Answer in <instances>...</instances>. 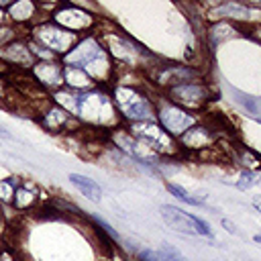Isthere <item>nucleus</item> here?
I'll return each instance as SVG.
<instances>
[{
    "instance_id": "obj_34",
    "label": "nucleus",
    "mask_w": 261,
    "mask_h": 261,
    "mask_svg": "<svg viewBox=\"0 0 261 261\" xmlns=\"http://www.w3.org/2000/svg\"><path fill=\"white\" fill-rule=\"evenodd\" d=\"M253 241H255V243H261V234H255V237H253Z\"/></svg>"
},
{
    "instance_id": "obj_14",
    "label": "nucleus",
    "mask_w": 261,
    "mask_h": 261,
    "mask_svg": "<svg viewBox=\"0 0 261 261\" xmlns=\"http://www.w3.org/2000/svg\"><path fill=\"white\" fill-rule=\"evenodd\" d=\"M179 151H194V153H202L208 151L216 145V128L204 120H198L194 126H190L181 137L175 139Z\"/></svg>"
},
{
    "instance_id": "obj_2",
    "label": "nucleus",
    "mask_w": 261,
    "mask_h": 261,
    "mask_svg": "<svg viewBox=\"0 0 261 261\" xmlns=\"http://www.w3.org/2000/svg\"><path fill=\"white\" fill-rule=\"evenodd\" d=\"M108 57L114 61L116 67L120 69H151L155 63H159L157 55H153L149 49H145L139 41L133 37L120 33V31H102L98 33Z\"/></svg>"
},
{
    "instance_id": "obj_19",
    "label": "nucleus",
    "mask_w": 261,
    "mask_h": 261,
    "mask_svg": "<svg viewBox=\"0 0 261 261\" xmlns=\"http://www.w3.org/2000/svg\"><path fill=\"white\" fill-rule=\"evenodd\" d=\"M63 88L73 90V92H88V90L96 88V84H94V80L86 73V69L63 65Z\"/></svg>"
},
{
    "instance_id": "obj_21",
    "label": "nucleus",
    "mask_w": 261,
    "mask_h": 261,
    "mask_svg": "<svg viewBox=\"0 0 261 261\" xmlns=\"http://www.w3.org/2000/svg\"><path fill=\"white\" fill-rule=\"evenodd\" d=\"M237 24L234 22H228V20H216L212 22L208 29H206V39H208V45L210 47H216L220 41H226V39H232L237 37Z\"/></svg>"
},
{
    "instance_id": "obj_5",
    "label": "nucleus",
    "mask_w": 261,
    "mask_h": 261,
    "mask_svg": "<svg viewBox=\"0 0 261 261\" xmlns=\"http://www.w3.org/2000/svg\"><path fill=\"white\" fill-rule=\"evenodd\" d=\"M27 37L33 41V43H37V45H41L43 49H47V51H51L55 57H63L75 43H77V35H73V33H69V31H65V29H61L59 24H55L51 18H43V20H39V22H35L29 31H27Z\"/></svg>"
},
{
    "instance_id": "obj_4",
    "label": "nucleus",
    "mask_w": 261,
    "mask_h": 261,
    "mask_svg": "<svg viewBox=\"0 0 261 261\" xmlns=\"http://www.w3.org/2000/svg\"><path fill=\"white\" fill-rule=\"evenodd\" d=\"M49 18L55 24H59L61 29H65V31L77 35V37L98 33V27H100V18L88 6H84V4H71V2L57 4Z\"/></svg>"
},
{
    "instance_id": "obj_23",
    "label": "nucleus",
    "mask_w": 261,
    "mask_h": 261,
    "mask_svg": "<svg viewBox=\"0 0 261 261\" xmlns=\"http://www.w3.org/2000/svg\"><path fill=\"white\" fill-rule=\"evenodd\" d=\"M18 181H20L18 175L0 177V204L2 206H10L12 204V198H14V192H16Z\"/></svg>"
},
{
    "instance_id": "obj_29",
    "label": "nucleus",
    "mask_w": 261,
    "mask_h": 261,
    "mask_svg": "<svg viewBox=\"0 0 261 261\" xmlns=\"http://www.w3.org/2000/svg\"><path fill=\"white\" fill-rule=\"evenodd\" d=\"M220 224H222V226H224V230H228L230 234H239V230H237V226H234V224H232L230 220H226V218H222V220H220Z\"/></svg>"
},
{
    "instance_id": "obj_32",
    "label": "nucleus",
    "mask_w": 261,
    "mask_h": 261,
    "mask_svg": "<svg viewBox=\"0 0 261 261\" xmlns=\"http://www.w3.org/2000/svg\"><path fill=\"white\" fill-rule=\"evenodd\" d=\"M4 226V206L0 204V228Z\"/></svg>"
},
{
    "instance_id": "obj_28",
    "label": "nucleus",
    "mask_w": 261,
    "mask_h": 261,
    "mask_svg": "<svg viewBox=\"0 0 261 261\" xmlns=\"http://www.w3.org/2000/svg\"><path fill=\"white\" fill-rule=\"evenodd\" d=\"M8 90H10V86L6 84V75H0V102L8 98Z\"/></svg>"
},
{
    "instance_id": "obj_26",
    "label": "nucleus",
    "mask_w": 261,
    "mask_h": 261,
    "mask_svg": "<svg viewBox=\"0 0 261 261\" xmlns=\"http://www.w3.org/2000/svg\"><path fill=\"white\" fill-rule=\"evenodd\" d=\"M157 253L161 255V261H188L173 245H169V243H161L159 245V249H157Z\"/></svg>"
},
{
    "instance_id": "obj_24",
    "label": "nucleus",
    "mask_w": 261,
    "mask_h": 261,
    "mask_svg": "<svg viewBox=\"0 0 261 261\" xmlns=\"http://www.w3.org/2000/svg\"><path fill=\"white\" fill-rule=\"evenodd\" d=\"M259 184H261V173H257L255 169H243L239 173V179L234 181V186L241 192H247V190H251V188H255Z\"/></svg>"
},
{
    "instance_id": "obj_22",
    "label": "nucleus",
    "mask_w": 261,
    "mask_h": 261,
    "mask_svg": "<svg viewBox=\"0 0 261 261\" xmlns=\"http://www.w3.org/2000/svg\"><path fill=\"white\" fill-rule=\"evenodd\" d=\"M165 190L173 196V198H177L179 202H184V204H188V206H204V202L200 200V198H196V196H192L184 186H179V184H173V181H165Z\"/></svg>"
},
{
    "instance_id": "obj_18",
    "label": "nucleus",
    "mask_w": 261,
    "mask_h": 261,
    "mask_svg": "<svg viewBox=\"0 0 261 261\" xmlns=\"http://www.w3.org/2000/svg\"><path fill=\"white\" fill-rule=\"evenodd\" d=\"M251 14V6L249 4H239V2H222V4H214L208 10V18L212 22L216 20H228V22H237V20H247Z\"/></svg>"
},
{
    "instance_id": "obj_9",
    "label": "nucleus",
    "mask_w": 261,
    "mask_h": 261,
    "mask_svg": "<svg viewBox=\"0 0 261 261\" xmlns=\"http://www.w3.org/2000/svg\"><path fill=\"white\" fill-rule=\"evenodd\" d=\"M147 77L151 80L153 86L161 88V92L179 86V84H188V82H198L204 80V73L198 65H186V63H155L149 71Z\"/></svg>"
},
{
    "instance_id": "obj_8",
    "label": "nucleus",
    "mask_w": 261,
    "mask_h": 261,
    "mask_svg": "<svg viewBox=\"0 0 261 261\" xmlns=\"http://www.w3.org/2000/svg\"><path fill=\"white\" fill-rule=\"evenodd\" d=\"M167 100H171L173 104L190 110V112H202L214 98V90L206 80H198V82H188V84H179L173 86L165 92H161Z\"/></svg>"
},
{
    "instance_id": "obj_12",
    "label": "nucleus",
    "mask_w": 261,
    "mask_h": 261,
    "mask_svg": "<svg viewBox=\"0 0 261 261\" xmlns=\"http://www.w3.org/2000/svg\"><path fill=\"white\" fill-rule=\"evenodd\" d=\"M0 61L8 67V71L12 73H22V71H31L33 65L37 63L33 53H31V45H29V37L22 35L16 41H12L10 45H6L4 49H0Z\"/></svg>"
},
{
    "instance_id": "obj_15",
    "label": "nucleus",
    "mask_w": 261,
    "mask_h": 261,
    "mask_svg": "<svg viewBox=\"0 0 261 261\" xmlns=\"http://www.w3.org/2000/svg\"><path fill=\"white\" fill-rule=\"evenodd\" d=\"M4 14L6 22L18 27L20 31H29L35 22L45 18L41 12V4L33 0H10L4 8Z\"/></svg>"
},
{
    "instance_id": "obj_13",
    "label": "nucleus",
    "mask_w": 261,
    "mask_h": 261,
    "mask_svg": "<svg viewBox=\"0 0 261 261\" xmlns=\"http://www.w3.org/2000/svg\"><path fill=\"white\" fill-rule=\"evenodd\" d=\"M47 133L59 135V133H71V130H80L82 124L75 116H71L67 110H63L61 106H57L55 102H49L35 118Z\"/></svg>"
},
{
    "instance_id": "obj_25",
    "label": "nucleus",
    "mask_w": 261,
    "mask_h": 261,
    "mask_svg": "<svg viewBox=\"0 0 261 261\" xmlns=\"http://www.w3.org/2000/svg\"><path fill=\"white\" fill-rule=\"evenodd\" d=\"M27 35V31H20L18 27L10 24V22H4L0 24V49H4L6 45H10L12 41H16L18 37Z\"/></svg>"
},
{
    "instance_id": "obj_6",
    "label": "nucleus",
    "mask_w": 261,
    "mask_h": 261,
    "mask_svg": "<svg viewBox=\"0 0 261 261\" xmlns=\"http://www.w3.org/2000/svg\"><path fill=\"white\" fill-rule=\"evenodd\" d=\"M155 120L165 133H169L173 139H177L190 126H194L200 118H198V114L173 104L163 94H157L155 96Z\"/></svg>"
},
{
    "instance_id": "obj_11",
    "label": "nucleus",
    "mask_w": 261,
    "mask_h": 261,
    "mask_svg": "<svg viewBox=\"0 0 261 261\" xmlns=\"http://www.w3.org/2000/svg\"><path fill=\"white\" fill-rule=\"evenodd\" d=\"M106 49L98 37V33H92V35H84L77 39V43L59 59L63 65L67 67H80V69H86L94 59H98L100 55H104Z\"/></svg>"
},
{
    "instance_id": "obj_7",
    "label": "nucleus",
    "mask_w": 261,
    "mask_h": 261,
    "mask_svg": "<svg viewBox=\"0 0 261 261\" xmlns=\"http://www.w3.org/2000/svg\"><path fill=\"white\" fill-rule=\"evenodd\" d=\"M126 130L137 139L141 141L145 147H149L155 155L159 157H173L179 153V147H177V141L165 133L157 120H147V122H135V124H126Z\"/></svg>"
},
{
    "instance_id": "obj_30",
    "label": "nucleus",
    "mask_w": 261,
    "mask_h": 261,
    "mask_svg": "<svg viewBox=\"0 0 261 261\" xmlns=\"http://www.w3.org/2000/svg\"><path fill=\"white\" fill-rule=\"evenodd\" d=\"M0 139H4V141H14V135H12L6 126H2V124H0Z\"/></svg>"
},
{
    "instance_id": "obj_1",
    "label": "nucleus",
    "mask_w": 261,
    "mask_h": 261,
    "mask_svg": "<svg viewBox=\"0 0 261 261\" xmlns=\"http://www.w3.org/2000/svg\"><path fill=\"white\" fill-rule=\"evenodd\" d=\"M82 126H90L94 130H106L120 126V116L114 108L110 88L96 86L88 92H75V104L71 112Z\"/></svg>"
},
{
    "instance_id": "obj_17",
    "label": "nucleus",
    "mask_w": 261,
    "mask_h": 261,
    "mask_svg": "<svg viewBox=\"0 0 261 261\" xmlns=\"http://www.w3.org/2000/svg\"><path fill=\"white\" fill-rule=\"evenodd\" d=\"M41 200H43L41 188H39L33 179H22V177H20L10 208H12L14 212H31V210H35V208L41 204Z\"/></svg>"
},
{
    "instance_id": "obj_35",
    "label": "nucleus",
    "mask_w": 261,
    "mask_h": 261,
    "mask_svg": "<svg viewBox=\"0 0 261 261\" xmlns=\"http://www.w3.org/2000/svg\"><path fill=\"white\" fill-rule=\"evenodd\" d=\"M2 247H4V245H2V241H0V251H2Z\"/></svg>"
},
{
    "instance_id": "obj_10",
    "label": "nucleus",
    "mask_w": 261,
    "mask_h": 261,
    "mask_svg": "<svg viewBox=\"0 0 261 261\" xmlns=\"http://www.w3.org/2000/svg\"><path fill=\"white\" fill-rule=\"evenodd\" d=\"M159 212H161L163 222L169 228H173L175 232H181V234H188V237H206V239L212 237L210 224L206 220H202L200 216L186 212L184 208H177L173 204H163L159 208Z\"/></svg>"
},
{
    "instance_id": "obj_33",
    "label": "nucleus",
    "mask_w": 261,
    "mask_h": 261,
    "mask_svg": "<svg viewBox=\"0 0 261 261\" xmlns=\"http://www.w3.org/2000/svg\"><path fill=\"white\" fill-rule=\"evenodd\" d=\"M6 22V14H4V8L0 6V24H4Z\"/></svg>"
},
{
    "instance_id": "obj_27",
    "label": "nucleus",
    "mask_w": 261,
    "mask_h": 261,
    "mask_svg": "<svg viewBox=\"0 0 261 261\" xmlns=\"http://www.w3.org/2000/svg\"><path fill=\"white\" fill-rule=\"evenodd\" d=\"M0 261H20V259H18V255H16L10 247H2V251H0Z\"/></svg>"
},
{
    "instance_id": "obj_20",
    "label": "nucleus",
    "mask_w": 261,
    "mask_h": 261,
    "mask_svg": "<svg viewBox=\"0 0 261 261\" xmlns=\"http://www.w3.org/2000/svg\"><path fill=\"white\" fill-rule=\"evenodd\" d=\"M69 184L82 194L86 196L90 202H100L102 200V188L96 179H92L90 175H84V173H69L67 175Z\"/></svg>"
},
{
    "instance_id": "obj_31",
    "label": "nucleus",
    "mask_w": 261,
    "mask_h": 261,
    "mask_svg": "<svg viewBox=\"0 0 261 261\" xmlns=\"http://www.w3.org/2000/svg\"><path fill=\"white\" fill-rule=\"evenodd\" d=\"M253 206L261 212V196H255V198H253Z\"/></svg>"
},
{
    "instance_id": "obj_3",
    "label": "nucleus",
    "mask_w": 261,
    "mask_h": 261,
    "mask_svg": "<svg viewBox=\"0 0 261 261\" xmlns=\"http://www.w3.org/2000/svg\"><path fill=\"white\" fill-rule=\"evenodd\" d=\"M110 96L120 116V122L135 124V122L155 120V96L149 94L145 86L112 84Z\"/></svg>"
},
{
    "instance_id": "obj_16",
    "label": "nucleus",
    "mask_w": 261,
    "mask_h": 261,
    "mask_svg": "<svg viewBox=\"0 0 261 261\" xmlns=\"http://www.w3.org/2000/svg\"><path fill=\"white\" fill-rule=\"evenodd\" d=\"M29 75L49 96L63 88V63L59 59H55V61H37L33 65V69L29 71Z\"/></svg>"
}]
</instances>
